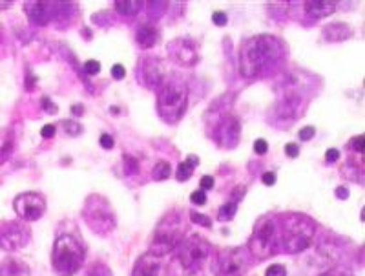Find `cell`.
Segmentation results:
<instances>
[{
	"mask_svg": "<svg viewBox=\"0 0 365 276\" xmlns=\"http://www.w3.org/2000/svg\"><path fill=\"white\" fill-rule=\"evenodd\" d=\"M285 57V48L272 35H256L241 44L240 71L245 79H256L278 68Z\"/></svg>",
	"mask_w": 365,
	"mask_h": 276,
	"instance_id": "obj_1",
	"label": "cell"
},
{
	"mask_svg": "<svg viewBox=\"0 0 365 276\" xmlns=\"http://www.w3.org/2000/svg\"><path fill=\"white\" fill-rule=\"evenodd\" d=\"M279 245L287 255L303 252L314 240L316 223L305 214H287L279 223Z\"/></svg>",
	"mask_w": 365,
	"mask_h": 276,
	"instance_id": "obj_2",
	"label": "cell"
},
{
	"mask_svg": "<svg viewBox=\"0 0 365 276\" xmlns=\"http://www.w3.org/2000/svg\"><path fill=\"white\" fill-rule=\"evenodd\" d=\"M188 106V88L178 77L165 79L158 93V112L163 121L175 125L182 119Z\"/></svg>",
	"mask_w": 365,
	"mask_h": 276,
	"instance_id": "obj_3",
	"label": "cell"
},
{
	"mask_svg": "<svg viewBox=\"0 0 365 276\" xmlns=\"http://www.w3.org/2000/svg\"><path fill=\"white\" fill-rule=\"evenodd\" d=\"M86 258L83 243L71 235L58 236L53 243L51 265L58 276H73L81 271Z\"/></svg>",
	"mask_w": 365,
	"mask_h": 276,
	"instance_id": "obj_4",
	"label": "cell"
},
{
	"mask_svg": "<svg viewBox=\"0 0 365 276\" xmlns=\"http://www.w3.org/2000/svg\"><path fill=\"white\" fill-rule=\"evenodd\" d=\"M279 222L278 216H262L256 222L252 236L249 240L250 256L256 260H265L274 256L279 249Z\"/></svg>",
	"mask_w": 365,
	"mask_h": 276,
	"instance_id": "obj_5",
	"label": "cell"
},
{
	"mask_svg": "<svg viewBox=\"0 0 365 276\" xmlns=\"http://www.w3.org/2000/svg\"><path fill=\"white\" fill-rule=\"evenodd\" d=\"M83 218L86 225L99 236H108L117 225L115 213H113L110 201L106 198L99 196V194H91V196L86 198Z\"/></svg>",
	"mask_w": 365,
	"mask_h": 276,
	"instance_id": "obj_6",
	"label": "cell"
},
{
	"mask_svg": "<svg viewBox=\"0 0 365 276\" xmlns=\"http://www.w3.org/2000/svg\"><path fill=\"white\" fill-rule=\"evenodd\" d=\"M182 223L181 218L175 213L165 216V220H161L154 232V240H152V255L166 256L168 252H172L179 243L182 242Z\"/></svg>",
	"mask_w": 365,
	"mask_h": 276,
	"instance_id": "obj_7",
	"label": "cell"
},
{
	"mask_svg": "<svg viewBox=\"0 0 365 276\" xmlns=\"http://www.w3.org/2000/svg\"><path fill=\"white\" fill-rule=\"evenodd\" d=\"M212 252L210 243L201 236H190L188 240L181 242L179 247V262H181L182 269L188 272H197L203 269L205 262L208 260Z\"/></svg>",
	"mask_w": 365,
	"mask_h": 276,
	"instance_id": "obj_8",
	"label": "cell"
},
{
	"mask_svg": "<svg viewBox=\"0 0 365 276\" xmlns=\"http://www.w3.org/2000/svg\"><path fill=\"white\" fill-rule=\"evenodd\" d=\"M252 262L247 247H232L217 256L216 272L217 276H241Z\"/></svg>",
	"mask_w": 365,
	"mask_h": 276,
	"instance_id": "obj_9",
	"label": "cell"
},
{
	"mask_svg": "<svg viewBox=\"0 0 365 276\" xmlns=\"http://www.w3.org/2000/svg\"><path fill=\"white\" fill-rule=\"evenodd\" d=\"M31 240V230L26 223L9 222L0 230V249L6 252H15L24 249Z\"/></svg>",
	"mask_w": 365,
	"mask_h": 276,
	"instance_id": "obj_10",
	"label": "cell"
},
{
	"mask_svg": "<svg viewBox=\"0 0 365 276\" xmlns=\"http://www.w3.org/2000/svg\"><path fill=\"white\" fill-rule=\"evenodd\" d=\"M137 79L141 81L148 90H159L165 83V66H163L161 59L146 55L143 57L139 66H137Z\"/></svg>",
	"mask_w": 365,
	"mask_h": 276,
	"instance_id": "obj_11",
	"label": "cell"
},
{
	"mask_svg": "<svg viewBox=\"0 0 365 276\" xmlns=\"http://www.w3.org/2000/svg\"><path fill=\"white\" fill-rule=\"evenodd\" d=\"M13 207L24 222H37L46 213V200L37 193H24L15 198Z\"/></svg>",
	"mask_w": 365,
	"mask_h": 276,
	"instance_id": "obj_12",
	"label": "cell"
},
{
	"mask_svg": "<svg viewBox=\"0 0 365 276\" xmlns=\"http://www.w3.org/2000/svg\"><path fill=\"white\" fill-rule=\"evenodd\" d=\"M241 138V123L236 116H223L221 121L217 123L216 128V139L220 143V147L223 148H236Z\"/></svg>",
	"mask_w": 365,
	"mask_h": 276,
	"instance_id": "obj_13",
	"label": "cell"
},
{
	"mask_svg": "<svg viewBox=\"0 0 365 276\" xmlns=\"http://www.w3.org/2000/svg\"><path fill=\"white\" fill-rule=\"evenodd\" d=\"M24 11L31 24L35 26H46L50 24L53 19H57L58 2H46V0H38V2H26Z\"/></svg>",
	"mask_w": 365,
	"mask_h": 276,
	"instance_id": "obj_14",
	"label": "cell"
},
{
	"mask_svg": "<svg viewBox=\"0 0 365 276\" xmlns=\"http://www.w3.org/2000/svg\"><path fill=\"white\" fill-rule=\"evenodd\" d=\"M170 57L181 66H194L200 61V53H197V46L190 39H175L168 46Z\"/></svg>",
	"mask_w": 365,
	"mask_h": 276,
	"instance_id": "obj_15",
	"label": "cell"
},
{
	"mask_svg": "<svg viewBox=\"0 0 365 276\" xmlns=\"http://www.w3.org/2000/svg\"><path fill=\"white\" fill-rule=\"evenodd\" d=\"M132 276H163V262L159 256L146 252L135 262Z\"/></svg>",
	"mask_w": 365,
	"mask_h": 276,
	"instance_id": "obj_16",
	"label": "cell"
},
{
	"mask_svg": "<svg viewBox=\"0 0 365 276\" xmlns=\"http://www.w3.org/2000/svg\"><path fill=\"white\" fill-rule=\"evenodd\" d=\"M336 11V4L329 2V0H314V2H305V15L311 21H319V19H327L329 15Z\"/></svg>",
	"mask_w": 365,
	"mask_h": 276,
	"instance_id": "obj_17",
	"label": "cell"
},
{
	"mask_svg": "<svg viewBox=\"0 0 365 276\" xmlns=\"http://www.w3.org/2000/svg\"><path fill=\"white\" fill-rule=\"evenodd\" d=\"M353 28L345 22H334L324 28V39L329 42H341L353 37Z\"/></svg>",
	"mask_w": 365,
	"mask_h": 276,
	"instance_id": "obj_18",
	"label": "cell"
},
{
	"mask_svg": "<svg viewBox=\"0 0 365 276\" xmlns=\"http://www.w3.org/2000/svg\"><path fill=\"white\" fill-rule=\"evenodd\" d=\"M0 276H31V271L22 260L8 258L0 264Z\"/></svg>",
	"mask_w": 365,
	"mask_h": 276,
	"instance_id": "obj_19",
	"label": "cell"
},
{
	"mask_svg": "<svg viewBox=\"0 0 365 276\" xmlns=\"http://www.w3.org/2000/svg\"><path fill=\"white\" fill-rule=\"evenodd\" d=\"M137 42L143 48H154L159 42V30L154 24H143L137 30Z\"/></svg>",
	"mask_w": 365,
	"mask_h": 276,
	"instance_id": "obj_20",
	"label": "cell"
},
{
	"mask_svg": "<svg viewBox=\"0 0 365 276\" xmlns=\"http://www.w3.org/2000/svg\"><path fill=\"white\" fill-rule=\"evenodd\" d=\"M200 165V158H195V155H188L187 161H181L178 167V172H175V178L178 181H187L190 180L192 174H194V168Z\"/></svg>",
	"mask_w": 365,
	"mask_h": 276,
	"instance_id": "obj_21",
	"label": "cell"
},
{
	"mask_svg": "<svg viewBox=\"0 0 365 276\" xmlns=\"http://www.w3.org/2000/svg\"><path fill=\"white\" fill-rule=\"evenodd\" d=\"M141 8L143 2H139V0H117L115 2V9L125 17H135L137 13L141 11Z\"/></svg>",
	"mask_w": 365,
	"mask_h": 276,
	"instance_id": "obj_22",
	"label": "cell"
},
{
	"mask_svg": "<svg viewBox=\"0 0 365 276\" xmlns=\"http://www.w3.org/2000/svg\"><path fill=\"white\" fill-rule=\"evenodd\" d=\"M172 174V167L168 161H158L154 167V170H152V176H154L155 181H165L168 180Z\"/></svg>",
	"mask_w": 365,
	"mask_h": 276,
	"instance_id": "obj_23",
	"label": "cell"
},
{
	"mask_svg": "<svg viewBox=\"0 0 365 276\" xmlns=\"http://www.w3.org/2000/svg\"><path fill=\"white\" fill-rule=\"evenodd\" d=\"M237 213V203H232V201H228L225 205H221L220 213H217V220L220 222H230Z\"/></svg>",
	"mask_w": 365,
	"mask_h": 276,
	"instance_id": "obj_24",
	"label": "cell"
},
{
	"mask_svg": "<svg viewBox=\"0 0 365 276\" xmlns=\"http://www.w3.org/2000/svg\"><path fill=\"white\" fill-rule=\"evenodd\" d=\"M84 276H113L112 271H110L108 265H104L103 262H96L91 264L90 269L84 272Z\"/></svg>",
	"mask_w": 365,
	"mask_h": 276,
	"instance_id": "obj_25",
	"label": "cell"
},
{
	"mask_svg": "<svg viewBox=\"0 0 365 276\" xmlns=\"http://www.w3.org/2000/svg\"><path fill=\"white\" fill-rule=\"evenodd\" d=\"M63 130L66 132V136H70V138H77V136L83 134V125L68 119V121H63Z\"/></svg>",
	"mask_w": 365,
	"mask_h": 276,
	"instance_id": "obj_26",
	"label": "cell"
},
{
	"mask_svg": "<svg viewBox=\"0 0 365 276\" xmlns=\"http://www.w3.org/2000/svg\"><path fill=\"white\" fill-rule=\"evenodd\" d=\"M123 161H125V174H128V176L139 170V161L132 155H123Z\"/></svg>",
	"mask_w": 365,
	"mask_h": 276,
	"instance_id": "obj_27",
	"label": "cell"
},
{
	"mask_svg": "<svg viewBox=\"0 0 365 276\" xmlns=\"http://www.w3.org/2000/svg\"><path fill=\"white\" fill-rule=\"evenodd\" d=\"M190 220L194 223H197V225H203V227H212V220L208 216H205V214H200L195 213V210H192L190 213Z\"/></svg>",
	"mask_w": 365,
	"mask_h": 276,
	"instance_id": "obj_28",
	"label": "cell"
},
{
	"mask_svg": "<svg viewBox=\"0 0 365 276\" xmlns=\"http://www.w3.org/2000/svg\"><path fill=\"white\" fill-rule=\"evenodd\" d=\"M84 71H86L88 76H97V73L101 71V63L93 59L86 61V63H84Z\"/></svg>",
	"mask_w": 365,
	"mask_h": 276,
	"instance_id": "obj_29",
	"label": "cell"
},
{
	"mask_svg": "<svg viewBox=\"0 0 365 276\" xmlns=\"http://www.w3.org/2000/svg\"><path fill=\"white\" fill-rule=\"evenodd\" d=\"M265 276H287V269L279 264H274L267 269Z\"/></svg>",
	"mask_w": 365,
	"mask_h": 276,
	"instance_id": "obj_30",
	"label": "cell"
},
{
	"mask_svg": "<svg viewBox=\"0 0 365 276\" xmlns=\"http://www.w3.org/2000/svg\"><path fill=\"white\" fill-rule=\"evenodd\" d=\"M247 194V187L245 185H237L236 188L232 190V203H240Z\"/></svg>",
	"mask_w": 365,
	"mask_h": 276,
	"instance_id": "obj_31",
	"label": "cell"
},
{
	"mask_svg": "<svg viewBox=\"0 0 365 276\" xmlns=\"http://www.w3.org/2000/svg\"><path fill=\"white\" fill-rule=\"evenodd\" d=\"M298 136H299V139H302V141H311V139L316 136V128H314V126H305V128L299 130Z\"/></svg>",
	"mask_w": 365,
	"mask_h": 276,
	"instance_id": "obj_32",
	"label": "cell"
},
{
	"mask_svg": "<svg viewBox=\"0 0 365 276\" xmlns=\"http://www.w3.org/2000/svg\"><path fill=\"white\" fill-rule=\"evenodd\" d=\"M212 22H214V24H216V26H227L228 24L227 13L214 11V13H212Z\"/></svg>",
	"mask_w": 365,
	"mask_h": 276,
	"instance_id": "obj_33",
	"label": "cell"
},
{
	"mask_svg": "<svg viewBox=\"0 0 365 276\" xmlns=\"http://www.w3.org/2000/svg\"><path fill=\"white\" fill-rule=\"evenodd\" d=\"M190 201L194 205H205V203H207V194H205L203 190H195V193H192Z\"/></svg>",
	"mask_w": 365,
	"mask_h": 276,
	"instance_id": "obj_34",
	"label": "cell"
},
{
	"mask_svg": "<svg viewBox=\"0 0 365 276\" xmlns=\"http://www.w3.org/2000/svg\"><path fill=\"white\" fill-rule=\"evenodd\" d=\"M267 150H269V143H267L265 139H257V141L254 143V152H256L257 155H265Z\"/></svg>",
	"mask_w": 365,
	"mask_h": 276,
	"instance_id": "obj_35",
	"label": "cell"
},
{
	"mask_svg": "<svg viewBox=\"0 0 365 276\" xmlns=\"http://www.w3.org/2000/svg\"><path fill=\"white\" fill-rule=\"evenodd\" d=\"M364 145H365L364 136H356V138L351 141V148H353L354 152H358V154H364Z\"/></svg>",
	"mask_w": 365,
	"mask_h": 276,
	"instance_id": "obj_36",
	"label": "cell"
},
{
	"mask_svg": "<svg viewBox=\"0 0 365 276\" xmlns=\"http://www.w3.org/2000/svg\"><path fill=\"white\" fill-rule=\"evenodd\" d=\"M101 147L104 148V150H110V148H113V145H115V141H113V138L110 134H103L99 139Z\"/></svg>",
	"mask_w": 365,
	"mask_h": 276,
	"instance_id": "obj_37",
	"label": "cell"
},
{
	"mask_svg": "<svg viewBox=\"0 0 365 276\" xmlns=\"http://www.w3.org/2000/svg\"><path fill=\"white\" fill-rule=\"evenodd\" d=\"M11 150H13V143L11 141L6 143L4 147L0 148V163H4L6 159H8L9 155H11Z\"/></svg>",
	"mask_w": 365,
	"mask_h": 276,
	"instance_id": "obj_38",
	"label": "cell"
},
{
	"mask_svg": "<svg viewBox=\"0 0 365 276\" xmlns=\"http://www.w3.org/2000/svg\"><path fill=\"white\" fill-rule=\"evenodd\" d=\"M112 76H113V79H117V81L125 79V76H126L125 66H123V64H115V66L112 68Z\"/></svg>",
	"mask_w": 365,
	"mask_h": 276,
	"instance_id": "obj_39",
	"label": "cell"
},
{
	"mask_svg": "<svg viewBox=\"0 0 365 276\" xmlns=\"http://www.w3.org/2000/svg\"><path fill=\"white\" fill-rule=\"evenodd\" d=\"M285 154L289 155V158H298L299 155V147L296 145V143H289V145H285Z\"/></svg>",
	"mask_w": 365,
	"mask_h": 276,
	"instance_id": "obj_40",
	"label": "cell"
},
{
	"mask_svg": "<svg viewBox=\"0 0 365 276\" xmlns=\"http://www.w3.org/2000/svg\"><path fill=\"white\" fill-rule=\"evenodd\" d=\"M55 132H57V128H55V125H46V126H42V130H41V136L44 139H51L55 136Z\"/></svg>",
	"mask_w": 365,
	"mask_h": 276,
	"instance_id": "obj_41",
	"label": "cell"
},
{
	"mask_svg": "<svg viewBox=\"0 0 365 276\" xmlns=\"http://www.w3.org/2000/svg\"><path fill=\"white\" fill-rule=\"evenodd\" d=\"M325 159H327L329 163H336L338 159H340V150L338 148H329L327 154H325Z\"/></svg>",
	"mask_w": 365,
	"mask_h": 276,
	"instance_id": "obj_42",
	"label": "cell"
},
{
	"mask_svg": "<svg viewBox=\"0 0 365 276\" xmlns=\"http://www.w3.org/2000/svg\"><path fill=\"white\" fill-rule=\"evenodd\" d=\"M42 106H44V110L48 113H57L58 112V108H57V105H55V103H51L50 99H48V97H44V99H42Z\"/></svg>",
	"mask_w": 365,
	"mask_h": 276,
	"instance_id": "obj_43",
	"label": "cell"
},
{
	"mask_svg": "<svg viewBox=\"0 0 365 276\" xmlns=\"http://www.w3.org/2000/svg\"><path fill=\"white\" fill-rule=\"evenodd\" d=\"M262 181L267 185V187H272V185L276 183V174H274V172H265V174L262 176Z\"/></svg>",
	"mask_w": 365,
	"mask_h": 276,
	"instance_id": "obj_44",
	"label": "cell"
},
{
	"mask_svg": "<svg viewBox=\"0 0 365 276\" xmlns=\"http://www.w3.org/2000/svg\"><path fill=\"white\" fill-rule=\"evenodd\" d=\"M201 188L205 190H210V188H214V178L212 176H203L201 178Z\"/></svg>",
	"mask_w": 365,
	"mask_h": 276,
	"instance_id": "obj_45",
	"label": "cell"
},
{
	"mask_svg": "<svg viewBox=\"0 0 365 276\" xmlns=\"http://www.w3.org/2000/svg\"><path fill=\"white\" fill-rule=\"evenodd\" d=\"M336 198H338V200H347L349 188L347 187H338L336 188Z\"/></svg>",
	"mask_w": 365,
	"mask_h": 276,
	"instance_id": "obj_46",
	"label": "cell"
},
{
	"mask_svg": "<svg viewBox=\"0 0 365 276\" xmlns=\"http://www.w3.org/2000/svg\"><path fill=\"white\" fill-rule=\"evenodd\" d=\"M71 113H73V116H83V113H84L83 105H73V106H71Z\"/></svg>",
	"mask_w": 365,
	"mask_h": 276,
	"instance_id": "obj_47",
	"label": "cell"
},
{
	"mask_svg": "<svg viewBox=\"0 0 365 276\" xmlns=\"http://www.w3.org/2000/svg\"><path fill=\"white\" fill-rule=\"evenodd\" d=\"M319 276H345V272L332 269V271H327V272H324V275H319Z\"/></svg>",
	"mask_w": 365,
	"mask_h": 276,
	"instance_id": "obj_48",
	"label": "cell"
},
{
	"mask_svg": "<svg viewBox=\"0 0 365 276\" xmlns=\"http://www.w3.org/2000/svg\"><path fill=\"white\" fill-rule=\"evenodd\" d=\"M34 83H35V77L31 76V73H29V71H28V81H26V86H28V88L31 90V88H34Z\"/></svg>",
	"mask_w": 365,
	"mask_h": 276,
	"instance_id": "obj_49",
	"label": "cell"
},
{
	"mask_svg": "<svg viewBox=\"0 0 365 276\" xmlns=\"http://www.w3.org/2000/svg\"><path fill=\"white\" fill-rule=\"evenodd\" d=\"M13 2H0V9H6V8H9V6H11Z\"/></svg>",
	"mask_w": 365,
	"mask_h": 276,
	"instance_id": "obj_50",
	"label": "cell"
}]
</instances>
